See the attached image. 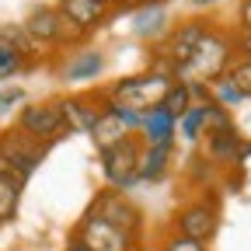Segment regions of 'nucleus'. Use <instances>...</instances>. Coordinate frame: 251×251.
Segmentation results:
<instances>
[{"instance_id": "obj_19", "label": "nucleus", "mask_w": 251, "mask_h": 251, "mask_svg": "<svg viewBox=\"0 0 251 251\" xmlns=\"http://www.w3.org/2000/svg\"><path fill=\"white\" fill-rule=\"evenodd\" d=\"M21 192H25V181L0 171V227L11 224L18 216V206H21Z\"/></svg>"}, {"instance_id": "obj_9", "label": "nucleus", "mask_w": 251, "mask_h": 251, "mask_svg": "<svg viewBox=\"0 0 251 251\" xmlns=\"http://www.w3.org/2000/svg\"><path fill=\"white\" fill-rule=\"evenodd\" d=\"M206 28H209L206 18H185V21H178V25L171 28V35H168V42H164V59L171 63L178 74L185 70V63L192 59L199 39L206 35Z\"/></svg>"}, {"instance_id": "obj_23", "label": "nucleus", "mask_w": 251, "mask_h": 251, "mask_svg": "<svg viewBox=\"0 0 251 251\" xmlns=\"http://www.w3.org/2000/svg\"><path fill=\"white\" fill-rule=\"evenodd\" d=\"M209 101H213V105H220V108H234V105H241V101H244V94H241L227 77H220L216 84H209Z\"/></svg>"}, {"instance_id": "obj_20", "label": "nucleus", "mask_w": 251, "mask_h": 251, "mask_svg": "<svg viewBox=\"0 0 251 251\" xmlns=\"http://www.w3.org/2000/svg\"><path fill=\"white\" fill-rule=\"evenodd\" d=\"M126 136H133L126 126L112 115V112H105V105H101V119L94 122V129H91V140H94V147L98 150H105V147H112V143H119V140H126Z\"/></svg>"}, {"instance_id": "obj_24", "label": "nucleus", "mask_w": 251, "mask_h": 251, "mask_svg": "<svg viewBox=\"0 0 251 251\" xmlns=\"http://www.w3.org/2000/svg\"><path fill=\"white\" fill-rule=\"evenodd\" d=\"M227 80L244 94V98H251V59H234L230 63V70H227Z\"/></svg>"}, {"instance_id": "obj_4", "label": "nucleus", "mask_w": 251, "mask_h": 251, "mask_svg": "<svg viewBox=\"0 0 251 251\" xmlns=\"http://www.w3.org/2000/svg\"><path fill=\"white\" fill-rule=\"evenodd\" d=\"M140 157H143V143L136 136H126L112 147L101 150V175L108 181V188L126 192L140 181Z\"/></svg>"}, {"instance_id": "obj_21", "label": "nucleus", "mask_w": 251, "mask_h": 251, "mask_svg": "<svg viewBox=\"0 0 251 251\" xmlns=\"http://www.w3.org/2000/svg\"><path fill=\"white\" fill-rule=\"evenodd\" d=\"M192 105H196V98H192V91H188V84H185L181 77L171 84V91L164 94V101H161V108H164L171 119H181V115H185L188 108H192Z\"/></svg>"}, {"instance_id": "obj_2", "label": "nucleus", "mask_w": 251, "mask_h": 251, "mask_svg": "<svg viewBox=\"0 0 251 251\" xmlns=\"http://www.w3.org/2000/svg\"><path fill=\"white\" fill-rule=\"evenodd\" d=\"M234 59H237L234 39L227 35V31H220V28L209 25L181 74H185V80H196V84H206V87H209V84H216L220 77H227V70H230Z\"/></svg>"}, {"instance_id": "obj_18", "label": "nucleus", "mask_w": 251, "mask_h": 251, "mask_svg": "<svg viewBox=\"0 0 251 251\" xmlns=\"http://www.w3.org/2000/svg\"><path fill=\"white\" fill-rule=\"evenodd\" d=\"M164 25H168V11L161 4H143L133 14V31L140 39H157L164 31Z\"/></svg>"}, {"instance_id": "obj_10", "label": "nucleus", "mask_w": 251, "mask_h": 251, "mask_svg": "<svg viewBox=\"0 0 251 251\" xmlns=\"http://www.w3.org/2000/svg\"><path fill=\"white\" fill-rule=\"evenodd\" d=\"M21 25H25V31L31 35V42H35L39 49L67 42V31H74L67 21H63V14L56 7H31V14ZM74 35H80V31H74Z\"/></svg>"}, {"instance_id": "obj_30", "label": "nucleus", "mask_w": 251, "mask_h": 251, "mask_svg": "<svg viewBox=\"0 0 251 251\" xmlns=\"http://www.w3.org/2000/svg\"><path fill=\"white\" fill-rule=\"evenodd\" d=\"M63 251H87V248H84L80 241H70V244H67V248H63Z\"/></svg>"}, {"instance_id": "obj_14", "label": "nucleus", "mask_w": 251, "mask_h": 251, "mask_svg": "<svg viewBox=\"0 0 251 251\" xmlns=\"http://www.w3.org/2000/svg\"><path fill=\"white\" fill-rule=\"evenodd\" d=\"M56 108L63 115V126H67V133H91L94 122L101 119V105L91 101V98H74V94H67V98H56Z\"/></svg>"}, {"instance_id": "obj_16", "label": "nucleus", "mask_w": 251, "mask_h": 251, "mask_svg": "<svg viewBox=\"0 0 251 251\" xmlns=\"http://www.w3.org/2000/svg\"><path fill=\"white\" fill-rule=\"evenodd\" d=\"M171 150L175 143H147L140 157V181H164L171 168Z\"/></svg>"}, {"instance_id": "obj_26", "label": "nucleus", "mask_w": 251, "mask_h": 251, "mask_svg": "<svg viewBox=\"0 0 251 251\" xmlns=\"http://www.w3.org/2000/svg\"><path fill=\"white\" fill-rule=\"evenodd\" d=\"M161 251H209L206 244H199V241H188V237H168L164 244H161Z\"/></svg>"}, {"instance_id": "obj_31", "label": "nucleus", "mask_w": 251, "mask_h": 251, "mask_svg": "<svg viewBox=\"0 0 251 251\" xmlns=\"http://www.w3.org/2000/svg\"><path fill=\"white\" fill-rule=\"evenodd\" d=\"M196 7H213V4H220V0H192Z\"/></svg>"}, {"instance_id": "obj_28", "label": "nucleus", "mask_w": 251, "mask_h": 251, "mask_svg": "<svg viewBox=\"0 0 251 251\" xmlns=\"http://www.w3.org/2000/svg\"><path fill=\"white\" fill-rule=\"evenodd\" d=\"M237 25H241V31H251V0H241V7H237Z\"/></svg>"}, {"instance_id": "obj_1", "label": "nucleus", "mask_w": 251, "mask_h": 251, "mask_svg": "<svg viewBox=\"0 0 251 251\" xmlns=\"http://www.w3.org/2000/svg\"><path fill=\"white\" fill-rule=\"evenodd\" d=\"M175 80H178V70L161 56V59L150 63V70L115 80V84L105 91V101L126 105V108H133V112H150V108H161L164 94L171 91Z\"/></svg>"}, {"instance_id": "obj_11", "label": "nucleus", "mask_w": 251, "mask_h": 251, "mask_svg": "<svg viewBox=\"0 0 251 251\" xmlns=\"http://www.w3.org/2000/svg\"><path fill=\"white\" fill-rule=\"evenodd\" d=\"M248 157H251V143L237 133V126L206 133V161L224 164V168H234V164L248 161Z\"/></svg>"}, {"instance_id": "obj_6", "label": "nucleus", "mask_w": 251, "mask_h": 251, "mask_svg": "<svg viewBox=\"0 0 251 251\" xmlns=\"http://www.w3.org/2000/svg\"><path fill=\"white\" fill-rule=\"evenodd\" d=\"M175 230L178 237H188V241H199V244H209L213 234L220 230V209L213 199H192L185 202L175 216Z\"/></svg>"}, {"instance_id": "obj_27", "label": "nucleus", "mask_w": 251, "mask_h": 251, "mask_svg": "<svg viewBox=\"0 0 251 251\" xmlns=\"http://www.w3.org/2000/svg\"><path fill=\"white\" fill-rule=\"evenodd\" d=\"M234 52L241 59H251V31H241V35H234Z\"/></svg>"}, {"instance_id": "obj_5", "label": "nucleus", "mask_w": 251, "mask_h": 251, "mask_svg": "<svg viewBox=\"0 0 251 251\" xmlns=\"http://www.w3.org/2000/svg\"><path fill=\"white\" fill-rule=\"evenodd\" d=\"M87 216H98L105 224L126 230L129 237L140 241L143 234V213L133 199H126V192H115V188H101V192H94L91 206H87Z\"/></svg>"}, {"instance_id": "obj_7", "label": "nucleus", "mask_w": 251, "mask_h": 251, "mask_svg": "<svg viewBox=\"0 0 251 251\" xmlns=\"http://www.w3.org/2000/svg\"><path fill=\"white\" fill-rule=\"evenodd\" d=\"M14 126L21 133H28L31 140L46 143V147L67 136V126H63V115H59L56 101H31V105H25Z\"/></svg>"}, {"instance_id": "obj_22", "label": "nucleus", "mask_w": 251, "mask_h": 251, "mask_svg": "<svg viewBox=\"0 0 251 251\" xmlns=\"http://www.w3.org/2000/svg\"><path fill=\"white\" fill-rule=\"evenodd\" d=\"M25 70H31V59H28L21 49L0 42V80H11V77H18V74H25Z\"/></svg>"}, {"instance_id": "obj_13", "label": "nucleus", "mask_w": 251, "mask_h": 251, "mask_svg": "<svg viewBox=\"0 0 251 251\" xmlns=\"http://www.w3.org/2000/svg\"><path fill=\"white\" fill-rule=\"evenodd\" d=\"M56 11L63 14V21H67L74 31H91V28L108 21L112 4H105V0H59Z\"/></svg>"}, {"instance_id": "obj_17", "label": "nucleus", "mask_w": 251, "mask_h": 251, "mask_svg": "<svg viewBox=\"0 0 251 251\" xmlns=\"http://www.w3.org/2000/svg\"><path fill=\"white\" fill-rule=\"evenodd\" d=\"M175 126H178V119H171L164 108H150V112H143L140 133L147 136V143H171L175 140Z\"/></svg>"}, {"instance_id": "obj_15", "label": "nucleus", "mask_w": 251, "mask_h": 251, "mask_svg": "<svg viewBox=\"0 0 251 251\" xmlns=\"http://www.w3.org/2000/svg\"><path fill=\"white\" fill-rule=\"evenodd\" d=\"M105 70V56L98 49H77L67 63H63V80H70V84H80V80H91V77H98Z\"/></svg>"}, {"instance_id": "obj_25", "label": "nucleus", "mask_w": 251, "mask_h": 251, "mask_svg": "<svg viewBox=\"0 0 251 251\" xmlns=\"http://www.w3.org/2000/svg\"><path fill=\"white\" fill-rule=\"evenodd\" d=\"M25 98H28L25 87H4L0 91V115H7L14 105H25Z\"/></svg>"}, {"instance_id": "obj_12", "label": "nucleus", "mask_w": 251, "mask_h": 251, "mask_svg": "<svg viewBox=\"0 0 251 251\" xmlns=\"http://www.w3.org/2000/svg\"><path fill=\"white\" fill-rule=\"evenodd\" d=\"M181 136L185 140H202L206 133H216V129H227V126H234L230 122V115H227V108H220V105H213V101H199V105H192L181 119Z\"/></svg>"}, {"instance_id": "obj_29", "label": "nucleus", "mask_w": 251, "mask_h": 251, "mask_svg": "<svg viewBox=\"0 0 251 251\" xmlns=\"http://www.w3.org/2000/svg\"><path fill=\"white\" fill-rule=\"evenodd\" d=\"M105 4H115V7H143L147 0H105Z\"/></svg>"}, {"instance_id": "obj_32", "label": "nucleus", "mask_w": 251, "mask_h": 251, "mask_svg": "<svg viewBox=\"0 0 251 251\" xmlns=\"http://www.w3.org/2000/svg\"><path fill=\"white\" fill-rule=\"evenodd\" d=\"M147 4H161V7H164V4H168V0H147Z\"/></svg>"}, {"instance_id": "obj_3", "label": "nucleus", "mask_w": 251, "mask_h": 251, "mask_svg": "<svg viewBox=\"0 0 251 251\" xmlns=\"http://www.w3.org/2000/svg\"><path fill=\"white\" fill-rule=\"evenodd\" d=\"M46 153H49V147L31 140L28 133H21L18 126H7L0 133V171H7L21 181L31 178V171L46 161Z\"/></svg>"}, {"instance_id": "obj_8", "label": "nucleus", "mask_w": 251, "mask_h": 251, "mask_svg": "<svg viewBox=\"0 0 251 251\" xmlns=\"http://www.w3.org/2000/svg\"><path fill=\"white\" fill-rule=\"evenodd\" d=\"M74 241H80L87 251H136V237H129L126 230L105 224L98 216H87V213L74 227Z\"/></svg>"}]
</instances>
